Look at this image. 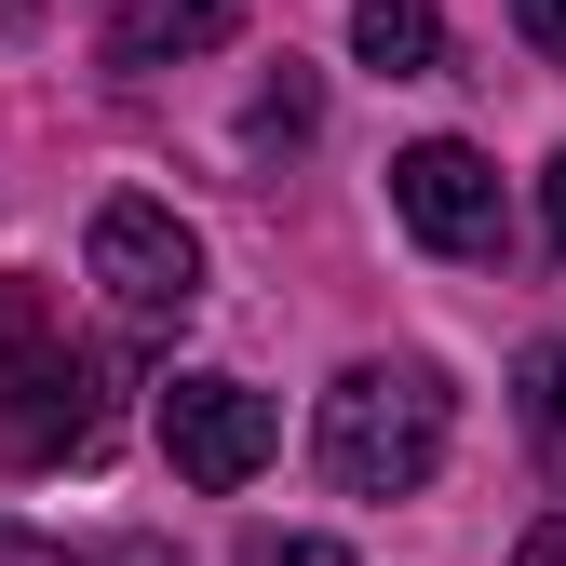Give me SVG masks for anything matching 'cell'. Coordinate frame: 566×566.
<instances>
[{"instance_id":"cell-1","label":"cell","mask_w":566,"mask_h":566,"mask_svg":"<svg viewBox=\"0 0 566 566\" xmlns=\"http://www.w3.org/2000/svg\"><path fill=\"white\" fill-rule=\"evenodd\" d=\"M108 446V391H95V350L54 324L41 283L0 297V472H54V459H95Z\"/></svg>"},{"instance_id":"cell-2","label":"cell","mask_w":566,"mask_h":566,"mask_svg":"<svg viewBox=\"0 0 566 566\" xmlns=\"http://www.w3.org/2000/svg\"><path fill=\"white\" fill-rule=\"evenodd\" d=\"M446 378L432 365H350L311 418V459L324 485H350V500H418V485L446 472Z\"/></svg>"},{"instance_id":"cell-3","label":"cell","mask_w":566,"mask_h":566,"mask_svg":"<svg viewBox=\"0 0 566 566\" xmlns=\"http://www.w3.org/2000/svg\"><path fill=\"white\" fill-rule=\"evenodd\" d=\"M95 283H108V311L135 324V337H176L189 311H202V243L163 217V202H108V217H95Z\"/></svg>"},{"instance_id":"cell-4","label":"cell","mask_w":566,"mask_h":566,"mask_svg":"<svg viewBox=\"0 0 566 566\" xmlns=\"http://www.w3.org/2000/svg\"><path fill=\"white\" fill-rule=\"evenodd\" d=\"M270 446H283L270 391H243V378H176V391H163V459L202 485V500L256 485V472H270Z\"/></svg>"},{"instance_id":"cell-5","label":"cell","mask_w":566,"mask_h":566,"mask_svg":"<svg viewBox=\"0 0 566 566\" xmlns=\"http://www.w3.org/2000/svg\"><path fill=\"white\" fill-rule=\"evenodd\" d=\"M391 217L432 256H500V176H485V149H459V135H418L391 163Z\"/></svg>"},{"instance_id":"cell-6","label":"cell","mask_w":566,"mask_h":566,"mask_svg":"<svg viewBox=\"0 0 566 566\" xmlns=\"http://www.w3.org/2000/svg\"><path fill=\"white\" fill-rule=\"evenodd\" d=\"M243 28V0H108V54L122 67H176V54H217Z\"/></svg>"},{"instance_id":"cell-7","label":"cell","mask_w":566,"mask_h":566,"mask_svg":"<svg viewBox=\"0 0 566 566\" xmlns=\"http://www.w3.org/2000/svg\"><path fill=\"white\" fill-rule=\"evenodd\" d=\"M350 54L391 67V82H418V67H446V14L432 0H365V14H350Z\"/></svg>"},{"instance_id":"cell-8","label":"cell","mask_w":566,"mask_h":566,"mask_svg":"<svg viewBox=\"0 0 566 566\" xmlns=\"http://www.w3.org/2000/svg\"><path fill=\"white\" fill-rule=\"evenodd\" d=\"M526 432L566 459V350H539V365H526Z\"/></svg>"},{"instance_id":"cell-9","label":"cell","mask_w":566,"mask_h":566,"mask_svg":"<svg viewBox=\"0 0 566 566\" xmlns=\"http://www.w3.org/2000/svg\"><path fill=\"white\" fill-rule=\"evenodd\" d=\"M283 135H311V82H270L256 95V149H283Z\"/></svg>"},{"instance_id":"cell-10","label":"cell","mask_w":566,"mask_h":566,"mask_svg":"<svg viewBox=\"0 0 566 566\" xmlns=\"http://www.w3.org/2000/svg\"><path fill=\"white\" fill-rule=\"evenodd\" d=\"M243 566H350V553H337V539H283V526H256Z\"/></svg>"},{"instance_id":"cell-11","label":"cell","mask_w":566,"mask_h":566,"mask_svg":"<svg viewBox=\"0 0 566 566\" xmlns=\"http://www.w3.org/2000/svg\"><path fill=\"white\" fill-rule=\"evenodd\" d=\"M513 28H526L539 54H566V0H513Z\"/></svg>"},{"instance_id":"cell-12","label":"cell","mask_w":566,"mask_h":566,"mask_svg":"<svg viewBox=\"0 0 566 566\" xmlns=\"http://www.w3.org/2000/svg\"><path fill=\"white\" fill-rule=\"evenodd\" d=\"M539 230H553V256H566V149H553V176H539Z\"/></svg>"},{"instance_id":"cell-13","label":"cell","mask_w":566,"mask_h":566,"mask_svg":"<svg viewBox=\"0 0 566 566\" xmlns=\"http://www.w3.org/2000/svg\"><path fill=\"white\" fill-rule=\"evenodd\" d=\"M82 566H176L163 539H108V553H82Z\"/></svg>"},{"instance_id":"cell-14","label":"cell","mask_w":566,"mask_h":566,"mask_svg":"<svg viewBox=\"0 0 566 566\" xmlns=\"http://www.w3.org/2000/svg\"><path fill=\"white\" fill-rule=\"evenodd\" d=\"M526 566H566V526H539V539H526Z\"/></svg>"}]
</instances>
